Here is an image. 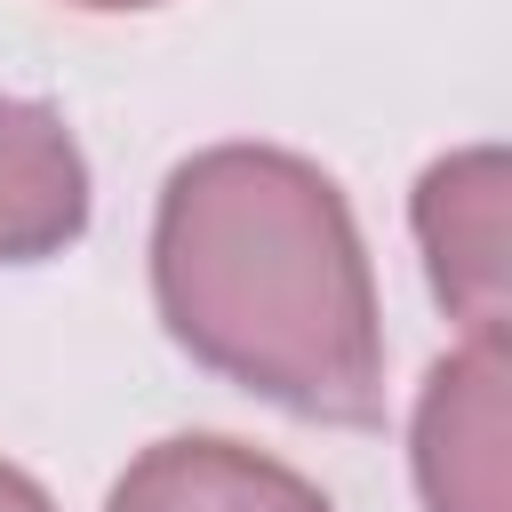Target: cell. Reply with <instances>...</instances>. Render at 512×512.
Instances as JSON below:
<instances>
[{
    "mask_svg": "<svg viewBox=\"0 0 512 512\" xmlns=\"http://www.w3.org/2000/svg\"><path fill=\"white\" fill-rule=\"evenodd\" d=\"M0 512H48V504H40V496H32L16 472H0Z\"/></svg>",
    "mask_w": 512,
    "mask_h": 512,
    "instance_id": "6",
    "label": "cell"
},
{
    "mask_svg": "<svg viewBox=\"0 0 512 512\" xmlns=\"http://www.w3.org/2000/svg\"><path fill=\"white\" fill-rule=\"evenodd\" d=\"M176 336L312 416H376L368 272L328 176L216 152L176 176L160 224Z\"/></svg>",
    "mask_w": 512,
    "mask_h": 512,
    "instance_id": "1",
    "label": "cell"
},
{
    "mask_svg": "<svg viewBox=\"0 0 512 512\" xmlns=\"http://www.w3.org/2000/svg\"><path fill=\"white\" fill-rule=\"evenodd\" d=\"M416 440H424L416 464H424L432 512H504V352L496 336H472L456 360H440Z\"/></svg>",
    "mask_w": 512,
    "mask_h": 512,
    "instance_id": "2",
    "label": "cell"
},
{
    "mask_svg": "<svg viewBox=\"0 0 512 512\" xmlns=\"http://www.w3.org/2000/svg\"><path fill=\"white\" fill-rule=\"evenodd\" d=\"M80 224V160L40 112L0 104V256L48 248Z\"/></svg>",
    "mask_w": 512,
    "mask_h": 512,
    "instance_id": "5",
    "label": "cell"
},
{
    "mask_svg": "<svg viewBox=\"0 0 512 512\" xmlns=\"http://www.w3.org/2000/svg\"><path fill=\"white\" fill-rule=\"evenodd\" d=\"M120 512H328V504L288 472L232 456L224 440H176L120 488Z\"/></svg>",
    "mask_w": 512,
    "mask_h": 512,
    "instance_id": "4",
    "label": "cell"
},
{
    "mask_svg": "<svg viewBox=\"0 0 512 512\" xmlns=\"http://www.w3.org/2000/svg\"><path fill=\"white\" fill-rule=\"evenodd\" d=\"M104 8H120V0H104Z\"/></svg>",
    "mask_w": 512,
    "mask_h": 512,
    "instance_id": "7",
    "label": "cell"
},
{
    "mask_svg": "<svg viewBox=\"0 0 512 512\" xmlns=\"http://www.w3.org/2000/svg\"><path fill=\"white\" fill-rule=\"evenodd\" d=\"M424 248H432V288L464 312L472 336L504 328V160L464 152L424 176L416 200Z\"/></svg>",
    "mask_w": 512,
    "mask_h": 512,
    "instance_id": "3",
    "label": "cell"
}]
</instances>
